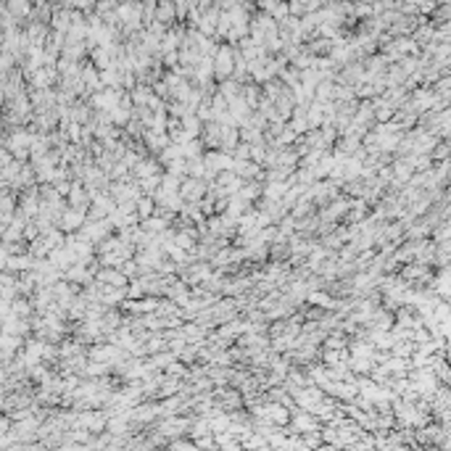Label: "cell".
<instances>
[{
    "mask_svg": "<svg viewBox=\"0 0 451 451\" xmlns=\"http://www.w3.org/2000/svg\"><path fill=\"white\" fill-rule=\"evenodd\" d=\"M137 209H140V216H143V219H148V214L150 211H153V198H145V195H140V198H137Z\"/></svg>",
    "mask_w": 451,
    "mask_h": 451,
    "instance_id": "4",
    "label": "cell"
},
{
    "mask_svg": "<svg viewBox=\"0 0 451 451\" xmlns=\"http://www.w3.org/2000/svg\"><path fill=\"white\" fill-rule=\"evenodd\" d=\"M203 190H206V185H203L201 177H190V182H182V188H179V195H182V201H201Z\"/></svg>",
    "mask_w": 451,
    "mask_h": 451,
    "instance_id": "1",
    "label": "cell"
},
{
    "mask_svg": "<svg viewBox=\"0 0 451 451\" xmlns=\"http://www.w3.org/2000/svg\"><path fill=\"white\" fill-rule=\"evenodd\" d=\"M85 222V209H77V206H71L69 211H64L61 216V222H58V227L66 232H71V230H77V227Z\"/></svg>",
    "mask_w": 451,
    "mask_h": 451,
    "instance_id": "2",
    "label": "cell"
},
{
    "mask_svg": "<svg viewBox=\"0 0 451 451\" xmlns=\"http://www.w3.org/2000/svg\"><path fill=\"white\" fill-rule=\"evenodd\" d=\"M98 282H106V285H113V288H122L124 282V272H113V269H103L98 274Z\"/></svg>",
    "mask_w": 451,
    "mask_h": 451,
    "instance_id": "3",
    "label": "cell"
}]
</instances>
